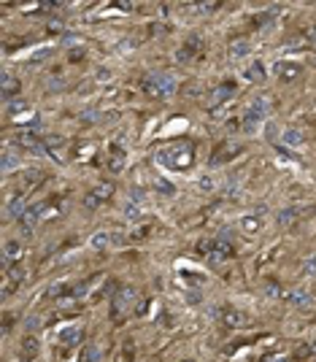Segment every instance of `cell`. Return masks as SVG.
Masks as SVG:
<instances>
[{
	"label": "cell",
	"mask_w": 316,
	"mask_h": 362,
	"mask_svg": "<svg viewBox=\"0 0 316 362\" xmlns=\"http://www.w3.org/2000/svg\"><path fill=\"white\" fill-rule=\"evenodd\" d=\"M284 297H287L289 305H295V308H297V305H305V303H308V289L295 287V289H289V292L284 295Z\"/></svg>",
	"instance_id": "obj_21"
},
{
	"label": "cell",
	"mask_w": 316,
	"mask_h": 362,
	"mask_svg": "<svg viewBox=\"0 0 316 362\" xmlns=\"http://www.w3.org/2000/svg\"><path fill=\"white\" fill-rule=\"evenodd\" d=\"M78 341H81V330H78L76 325H68L60 330V343L62 346H76Z\"/></svg>",
	"instance_id": "obj_17"
},
{
	"label": "cell",
	"mask_w": 316,
	"mask_h": 362,
	"mask_svg": "<svg viewBox=\"0 0 316 362\" xmlns=\"http://www.w3.org/2000/svg\"><path fill=\"white\" fill-rule=\"evenodd\" d=\"M267 362H284V357H270V359H267Z\"/></svg>",
	"instance_id": "obj_42"
},
{
	"label": "cell",
	"mask_w": 316,
	"mask_h": 362,
	"mask_svg": "<svg viewBox=\"0 0 316 362\" xmlns=\"http://www.w3.org/2000/svg\"><path fill=\"white\" fill-rule=\"evenodd\" d=\"M38 351H41V341H38L35 335H27L25 341H22V354H25V357H30V359H33V357H35Z\"/></svg>",
	"instance_id": "obj_22"
},
{
	"label": "cell",
	"mask_w": 316,
	"mask_h": 362,
	"mask_svg": "<svg viewBox=\"0 0 316 362\" xmlns=\"http://www.w3.org/2000/svg\"><path fill=\"white\" fill-rule=\"evenodd\" d=\"M265 138L270 141V144H279L281 132H279V124H276V122H267L265 124Z\"/></svg>",
	"instance_id": "obj_31"
},
{
	"label": "cell",
	"mask_w": 316,
	"mask_h": 362,
	"mask_svg": "<svg viewBox=\"0 0 316 362\" xmlns=\"http://www.w3.org/2000/svg\"><path fill=\"white\" fill-rule=\"evenodd\" d=\"M295 219H297V211L295 208H287V211H281V214H279V224L281 227H289Z\"/></svg>",
	"instance_id": "obj_33"
},
{
	"label": "cell",
	"mask_w": 316,
	"mask_h": 362,
	"mask_svg": "<svg viewBox=\"0 0 316 362\" xmlns=\"http://www.w3.org/2000/svg\"><path fill=\"white\" fill-rule=\"evenodd\" d=\"M14 92H19V78H14L11 73H3V98H11Z\"/></svg>",
	"instance_id": "obj_27"
},
{
	"label": "cell",
	"mask_w": 316,
	"mask_h": 362,
	"mask_svg": "<svg viewBox=\"0 0 316 362\" xmlns=\"http://www.w3.org/2000/svg\"><path fill=\"white\" fill-rule=\"evenodd\" d=\"M273 73H276V78H279V81L292 84L295 78L303 76V65H300V62H295V60H279V62H276V68H273Z\"/></svg>",
	"instance_id": "obj_5"
},
{
	"label": "cell",
	"mask_w": 316,
	"mask_h": 362,
	"mask_svg": "<svg viewBox=\"0 0 316 362\" xmlns=\"http://www.w3.org/2000/svg\"><path fill=\"white\" fill-rule=\"evenodd\" d=\"M303 132H300L297 127H287V130H281V144L287 146V149H300L303 146Z\"/></svg>",
	"instance_id": "obj_14"
},
{
	"label": "cell",
	"mask_w": 316,
	"mask_h": 362,
	"mask_svg": "<svg viewBox=\"0 0 316 362\" xmlns=\"http://www.w3.org/2000/svg\"><path fill=\"white\" fill-rule=\"evenodd\" d=\"M235 254V246L230 241L224 238V235H219V238H211V262H224V259H230Z\"/></svg>",
	"instance_id": "obj_6"
},
{
	"label": "cell",
	"mask_w": 316,
	"mask_h": 362,
	"mask_svg": "<svg viewBox=\"0 0 316 362\" xmlns=\"http://www.w3.org/2000/svg\"><path fill=\"white\" fill-rule=\"evenodd\" d=\"M100 206H103V203H100L98 198H95L92 192H86V198H84V208H86V211H98Z\"/></svg>",
	"instance_id": "obj_34"
},
{
	"label": "cell",
	"mask_w": 316,
	"mask_h": 362,
	"mask_svg": "<svg viewBox=\"0 0 316 362\" xmlns=\"http://www.w3.org/2000/svg\"><path fill=\"white\" fill-rule=\"evenodd\" d=\"M267 98H254L251 103L246 106V111H243V119H241V127L243 132H254L259 124L265 122V116H267Z\"/></svg>",
	"instance_id": "obj_2"
},
{
	"label": "cell",
	"mask_w": 316,
	"mask_h": 362,
	"mask_svg": "<svg viewBox=\"0 0 316 362\" xmlns=\"http://www.w3.org/2000/svg\"><path fill=\"white\" fill-rule=\"evenodd\" d=\"M219 9V3H203V6H197V11H203V14H214Z\"/></svg>",
	"instance_id": "obj_40"
},
{
	"label": "cell",
	"mask_w": 316,
	"mask_h": 362,
	"mask_svg": "<svg viewBox=\"0 0 316 362\" xmlns=\"http://www.w3.org/2000/svg\"><path fill=\"white\" fill-rule=\"evenodd\" d=\"M144 89L152 98H170L176 92V78L170 73H149L144 81Z\"/></svg>",
	"instance_id": "obj_3"
},
{
	"label": "cell",
	"mask_w": 316,
	"mask_h": 362,
	"mask_svg": "<svg viewBox=\"0 0 316 362\" xmlns=\"http://www.w3.org/2000/svg\"><path fill=\"white\" fill-rule=\"evenodd\" d=\"M313 351H316V346H300V349L295 351V357H297V359H308Z\"/></svg>",
	"instance_id": "obj_37"
},
{
	"label": "cell",
	"mask_w": 316,
	"mask_h": 362,
	"mask_svg": "<svg viewBox=\"0 0 316 362\" xmlns=\"http://www.w3.org/2000/svg\"><path fill=\"white\" fill-rule=\"evenodd\" d=\"M157 160L168 170H187L189 165L195 162V149L187 146V144L184 146H168V149H160Z\"/></svg>",
	"instance_id": "obj_1"
},
{
	"label": "cell",
	"mask_w": 316,
	"mask_h": 362,
	"mask_svg": "<svg viewBox=\"0 0 316 362\" xmlns=\"http://www.w3.org/2000/svg\"><path fill=\"white\" fill-rule=\"evenodd\" d=\"M22 254H25V249H22L19 241H6V246H3V265L9 267L14 262H19Z\"/></svg>",
	"instance_id": "obj_11"
},
{
	"label": "cell",
	"mask_w": 316,
	"mask_h": 362,
	"mask_svg": "<svg viewBox=\"0 0 316 362\" xmlns=\"http://www.w3.org/2000/svg\"><path fill=\"white\" fill-rule=\"evenodd\" d=\"M25 211H27V206H25V198H22V195H17V198H14V200L9 203V216H11V219H17V222H19Z\"/></svg>",
	"instance_id": "obj_24"
},
{
	"label": "cell",
	"mask_w": 316,
	"mask_h": 362,
	"mask_svg": "<svg viewBox=\"0 0 316 362\" xmlns=\"http://www.w3.org/2000/svg\"><path fill=\"white\" fill-rule=\"evenodd\" d=\"M124 165H127V149H122L119 144H114L106 152V168L111 173H122Z\"/></svg>",
	"instance_id": "obj_7"
},
{
	"label": "cell",
	"mask_w": 316,
	"mask_h": 362,
	"mask_svg": "<svg viewBox=\"0 0 316 362\" xmlns=\"http://www.w3.org/2000/svg\"><path fill=\"white\" fill-rule=\"evenodd\" d=\"M17 168H19V157L14 154L11 149H6V152H3V173L9 176V173H14Z\"/></svg>",
	"instance_id": "obj_25"
},
{
	"label": "cell",
	"mask_w": 316,
	"mask_h": 362,
	"mask_svg": "<svg viewBox=\"0 0 316 362\" xmlns=\"http://www.w3.org/2000/svg\"><path fill=\"white\" fill-rule=\"evenodd\" d=\"M25 327L30 330V333H35V330H38V327H41V319H38V316H27V322H25Z\"/></svg>",
	"instance_id": "obj_39"
},
{
	"label": "cell",
	"mask_w": 316,
	"mask_h": 362,
	"mask_svg": "<svg viewBox=\"0 0 316 362\" xmlns=\"http://www.w3.org/2000/svg\"><path fill=\"white\" fill-rule=\"evenodd\" d=\"M249 54H251V43H249V41H233V43H230V60H233V62L246 60Z\"/></svg>",
	"instance_id": "obj_18"
},
{
	"label": "cell",
	"mask_w": 316,
	"mask_h": 362,
	"mask_svg": "<svg viewBox=\"0 0 316 362\" xmlns=\"http://www.w3.org/2000/svg\"><path fill=\"white\" fill-rule=\"evenodd\" d=\"M6 273H9V279L14 281V284H19L22 279H25V267H22L19 262H14V265H9L6 267Z\"/></svg>",
	"instance_id": "obj_30"
},
{
	"label": "cell",
	"mask_w": 316,
	"mask_h": 362,
	"mask_svg": "<svg viewBox=\"0 0 316 362\" xmlns=\"http://www.w3.org/2000/svg\"><path fill=\"white\" fill-rule=\"evenodd\" d=\"M78 362H100V349L95 343L84 346V351L78 354Z\"/></svg>",
	"instance_id": "obj_28"
},
{
	"label": "cell",
	"mask_w": 316,
	"mask_h": 362,
	"mask_svg": "<svg viewBox=\"0 0 316 362\" xmlns=\"http://www.w3.org/2000/svg\"><path fill=\"white\" fill-rule=\"evenodd\" d=\"M111 192H114V187H111V184H98V187L92 190V195H95V198H98L100 203H106L108 198H111Z\"/></svg>",
	"instance_id": "obj_29"
},
{
	"label": "cell",
	"mask_w": 316,
	"mask_h": 362,
	"mask_svg": "<svg viewBox=\"0 0 316 362\" xmlns=\"http://www.w3.org/2000/svg\"><path fill=\"white\" fill-rule=\"evenodd\" d=\"M111 243H114V235L106 233V230H98V233H95L92 238H89V246L98 249V251H100V249H108Z\"/></svg>",
	"instance_id": "obj_20"
},
{
	"label": "cell",
	"mask_w": 316,
	"mask_h": 362,
	"mask_svg": "<svg viewBox=\"0 0 316 362\" xmlns=\"http://www.w3.org/2000/svg\"><path fill=\"white\" fill-rule=\"evenodd\" d=\"M238 152H241V146H238V144H233V141H224V144H219V149H216L214 154H211V168L230 162L233 157H238Z\"/></svg>",
	"instance_id": "obj_9"
},
{
	"label": "cell",
	"mask_w": 316,
	"mask_h": 362,
	"mask_svg": "<svg viewBox=\"0 0 316 362\" xmlns=\"http://www.w3.org/2000/svg\"><path fill=\"white\" fill-rule=\"evenodd\" d=\"M122 211H124V219H127V222H141L144 214H146V206L144 203H138V200H132V198H127L124 200V206H122Z\"/></svg>",
	"instance_id": "obj_10"
},
{
	"label": "cell",
	"mask_w": 316,
	"mask_h": 362,
	"mask_svg": "<svg viewBox=\"0 0 316 362\" xmlns=\"http://www.w3.org/2000/svg\"><path fill=\"white\" fill-rule=\"evenodd\" d=\"M132 303H136V289H132V287H122L119 292L114 295V300H111V316H114V322H122L124 316H127L130 308H132Z\"/></svg>",
	"instance_id": "obj_4"
},
{
	"label": "cell",
	"mask_w": 316,
	"mask_h": 362,
	"mask_svg": "<svg viewBox=\"0 0 316 362\" xmlns=\"http://www.w3.org/2000/svg\"><path fill=\"white\" fill-rule=\"evenodd\" d=\"M9 108H11L14 114H17V111H22V108H25V103H22V100H11V103H9Z\"/></svg>",
	"instance_id": "obj_41"
},
{
	"label": "cell",
	"mask_w": 316,
	"mask_h": 362,
	"mask_svg": "<svg viewBox=\"0 0 316 362\" xmlns=\"http://www.w3.org/2000/svg\"><path fill=\"white\" fill-rule=\"evenodd\" d=\"M197 184H200L203 192H214V178H211L208 173H205V176H200V181H197Z\"/></svg>",
	"instance_id": "obj_35"
},
{
	"label": "cell",
	"mask_w": 316,
	"mask_h": 362,
	"mask_svg": "<svg viewBox=\"0 0 316 362\" xmlns=\"http://www.w3.org/2000/svg\"><path fill=\"white\" fill-rule=\"evenodd\" d=\"M303 276H308V279L316 276V254H308V257H305V262H303Z\"/></svg>",
	"instance_id": "obj_32"
},
{
	"label": "cell",
	"mask_w": 316,
	"mask_h": 362,
	"mask_svg": "<svg viewBox=\"0 0 316 362\" xmlns=\"http://www.w3.org/2000/svg\"><path fill=\"white\" fill-rule=\"evenodd\" d=\"M214 313H216V319H219V322H224L227 327H238L241 322H243V316H241V313L235 311V308H227V305H222V308H216Z\"/></svg>",
	"instance_id": "obj_15"
},
{
	"label": "cell",
	"mask_w": 316,
	"mask_h": 362,
	"mask_svg": "<svg viewBox=\"0 0 316 362\" xmlns=\"http://www.w3.org/2000/svg\"><path fill=\"white\" fill-rule=\"evenodd\" d=\"M265 295L270 297V300H279V297H281V287L279 284H265Z\"/></svg>",
	"instance_id": "obj_36"
},
{
	"label": "cell",
	"mask_w": 316,
	"mask_h": 362,
	"mask_svg": "<svg viewBox=\"0 0 316 362\" xmlns=\"http://www.w3.org/2000/svg\"><path fill=\"white\" fill-rule=\"evenodd\" d=\"M152 184H154V190L160 192V195H165V198H170V195H176V187H173L168 178H162V176H157V178L152 181Z\"/></svg>",
	"instance_id": "obj_26"
},
{
	"label": "cell",
	"mask_w": 316,
	"mask_h": 362,
	"mask_svg": "<svg viewBox=\"0 0 316 362\" xmlns=\"http://www.w3.org/2000/svg\"><path fill=\"white\" fill-rule=\"evenodd\" d=\"M233 95H235V81H222L214 89V98H211V100H214V106H222L224 100H230Z\"/></svg>",
	"instance_id": "obj_16"
},
{
	"label": "cell",
	"mask_w": 316,
	"mask_h": 362,
	"mask_svg": "<svg viewBox=\"0 0 316 362\" xmlns=\"http://www.w3.org/2000/svg\"><path fill=\"white\" fill-rule=\"evenodd\" d=\"M43 149L60 160V154H57V152H60V149H65V141H62L60 135H46V138H43Z\"/></svg>",
	"instance_id": "obj_23"
},
{
	"label": "cell",
	"mask_w": 316,
	"mask_h": 362,
	"mask_svg": "<svg viewBox=\"0 0 316 362\" xmlns=\"http://www.w3.org/2000/svg\"><path fill=\"white\" fill-rule=\"evenodd\" d=\"M38 178H41V170H27L25 173V187H33Z\"/></svg>",
	"instance_id": "obj_38"
},
{
	"label": "cell",
	"mask_w": 316,
	"mask_h": 362,
	"mask_svg": "<svg viewBox=\"0 0 316 362\" xmlns=\"http://www.w3.org/2000/svg\"><path fill=\"white\" fill-rule=\"evenodd\" d=\"M200 49H203V43H200V38H197V35L187 38V43L178 49V60H181V62H189L192 57H197V54H200Z\"/></svg>",
	"instance_id": "obj_12"
},
{
	"label": "cell",
	"mask_w": 316,
	"mask_h": 362,
	"mask_svg": "<svg viewBox=\"0 0 316 362\" xmlns=\"http://www.w3.org/2000/svg\"><path fill=\"white\" fill-rule=\"evenodd\" d=\"M246 78H249V81H254V84H262L265 81V78H267V70H265V65H262V62H251V65L246 68Z\"/></svg>",
	"instance_id": "obj_19"
},
{
	"label": "cell",
	"mask_w": 316,
	"mask_h": 362,
	"mask_svg": "<svg viewBox=\"0 0 316 362\" xmlns=\"http://www.w3.org/2000/svg\"><path fill=\"white\" fill-rule=\"evenodd\" d=\"M184 362H195V359H184Z\"/></svg>",
	"instance_id": "obj_43"
},
{
	"label": "cell",
	"mask_w": 316,
	"mask_h": 362,
	"mask_svg": "<svg viewBox=\"0 0 316 362\" xmlns=\"http://www.w3.org/2000/svg\"><path fill=\"white\" fill-rule=\"evenodd\" d=\"M41 214H43V208L41 206H27V211L22 214V219H19V233L22 235H33V230H35V224L41 222Z\"/></svg>",
	"instance_id": "obj_8"
},
{
	"label": "cell",
	"mask_w": 316,
	"mask_h": 362,
	"mask_svg": "<svg viewBox=\"0 0 316 362\" xmlns=\"http://www.w3.org/2000/svg\"><path fill=\"white\" fill-rule=\"evenodd\" d=\"M259 230H262V219H259V214H243L241 216V233L243 235H257Z\"/></svg>",
	"instance_id": "obj_13"
}]
</instances>
